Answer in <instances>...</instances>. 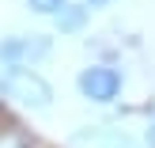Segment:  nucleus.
Returning <instances> with one entry per match:
<instances>
[{
    "instance_id": "obj_9",
    "label": "nucleus",
    "mask_w": 155,
    "mask_h": 148,
    "mask_svg": "<svg viewBox=\"0 0 155 148\" xmlns=\"http://www.w3.org/2000/svg\"><path fill=\"white\" fill-rule=\"evenodd\" d=\"M87 4H91V8H102V4H110V0H87Z\"/></svg>"
},
{
    "instance_id": "obj_6",
    "label": "nucleus",
    "mask_w": 155,
    "mask_h": 148,
    "mask_svg": "<svg viewBox=\"0 0 155 148\" xmlns=\"http://www.w3.org/2000/svg\"><path fill=\"white\" fill-rule=\"evenodd\" d=\"M34 12H42V15H61L68 8V0H27Z\"/></svg>"
},
{
    "instance_id": "obj_3",
    "label": "nucleus",
    "mask_w": 155,
    "mask_h": 148,
    "mask_svg": "<svg viewBox=\"0 0 155 148\" xmlns=\"http://www.w3.org/2000/svg\"><path fill=\"white\" fill-rule=\"evenodd\" d=\"M49 53V38L42 34H27V38H8V42H0V61H8V65L23 68L30 65V61L45 57Z\"/></svg>"
},
{
    "instance_id": "obj_5",
    "label": "nucleus",
    "mask_w": 155,
    "mask_h": 148,
    "mask_svg": "<svg viewBox=\"0 0 155 148\" xmlns=\"http://www.w3.org/2000/svg\"><path fill=\"white\" fill-rule=\"evenodd\" d=\"M83 19H87V8H72V4H68L64 12L57 15V27H61V30H80Z\"/></svg>"
},
{
    "instance_id": "obj_4",
    "label": "nucleus",
    "mask_w": 155,
    "mask_h": 148,
    "mask_svg": "<svg viewBox=\"0 0 155 148\" xmlns=\"http://www.w3.org/2000/svg\"><path fill=\"white\" fill-rule=\"evenodd\" d=\"M76 144H80V148L83 144H87V148H133L125 137H114V133L110 137H95V133H91V137H76Z\"/></svg>"
},
{
    "instance_id": "obj_2",
    "label": "nucleus",
    "mask_w": 155,
    "mask_h": 148,
    "mask_svg": "<svg viewBox=\"0 0 155 148\" xmlns=\"http://www.w3.org/2000/svg\"><path fill=\"white\" fill-rule=\"evenodd\" d=\"M80 91L91 99V103H110L121 91V72L110 65H91L80 72Z\"/></svg>"
},
{
    "instance_id": "obj_7",
    "label": "nucleus",
    "mask_w": 155,
    "mask_h": 148,
    "mask_svg": "<svg viewBox=\"0 0 155 148\" xmlns=\"http://www.w3.org/2000/svg\"><path fill=\"white\" fill-rule=\"evenodd\" d=\"M0 148H30V141L15 129H8V133H0Z\"/></svg>"
},
{
    "instance_id": "obj_10",
    "label": "nucleus",
    "mask_w": 155,
    "mask_h": 148,
    "mask_svg": "<svg viewBox=\"0 0 155 148\" xmlns=\"http://www.w3.org/2000/svg\"><path fill=\"white\" fill-rule=\"evenodd\" d=\"M0 80H4V76H0Z\"/></svg>"
},
{
    "instance_id": "obj_1",
    "label": "nucleus",
    "mask_w": 155,
    "mask_h": 148,
    "mask_svg": "<svg viewBox=\"0 0 155 148\" xmlns=\"http://www.w3.org/2000/svg\"><path fill=\"white\" fill-rule=\"evenodd\" d=\"M0 91L8 99H19L23 106H34V110H45L53 103V88L30 68H8L4 80H0Z\"/></svg>"
},
{
    "instance_id": "obj_8",
    "label": "nucleus",
    "mask_w": 155,
    "mask_h": 148,
    "mask_svg": "<svg viewBox=\"0 0 155 148\" xmlns=\"http://www.w3.org/2000/svg\"><path fill=\"white\" fill-rule=\"evenodd\" d=\"M148 144L155 148V122H151V126H148Z\"/></svg>"
}]
</instances>
